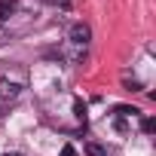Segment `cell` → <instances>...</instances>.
Wrapping results in <instances>:
<instances>
[{
	"mask_svg": "<svg viewBox=\"0 0 156 156\" xmlns=\"http://www.w3.org/2000/svg\"><path fill=\"white\" fill-rule=\"evenodd\" d=\"M67 40L73 43V46H89V40H92V28L86 25V22H73L70 25V31H67Z\"/></svg>",
	"mask_w": 156,
	"mask_h": 156,
	"instance_id": "1",
	"label": "cell"
},
{
	"mask_svg": "<svg viewBox=\"0 0 156 156\" xmlns=\"http://www.w3.org/2000/svg\"><path fill=\"white\" fill-rule=\"evenodd\" d=\"M22 89H25L22 80H9V76H3V80H0V101H16L22 95Z\"/></svg>",
	"mask_w": 156,
	"mask_h": 156,
	"instance_id": "2",
	"label": "cell"
},
{
	"mask_svg": "<svg viewBox=\"0 0 156 156\" xmlns=\"http://www.w3.org/2000/svg\"><path fill=\"white\" fill-rule=\"evenodd\" d=\"M16 6H19V0H0V22H6L16 12Z\"/></svg>",
	"mask_w": 156,
	"mask_h": 156,
	"instance_id": "3",
	"label": "cell"
},
{
	"mask_svg": "<svg viewBox=\"0 0 156 156\" xmlns=\"http://www.w3.org/2000/svg\"><path fill=\"white\" fill-rule=\"evenodd\" d=\"M86 156H107V150H104L101 144H95V141H89V144H86Z\"/></svg>",
	"mask_w": 156,
	"mask_h": 156,
	"instance_id": "4",
	"label": "cell"
},
{
	"mask_svg": "<svg viewBox=\"0 0 156 156\" xmlns=\"http://www.w3.org/2000/svg\"><path fill=\"white\" fill-rule=\"evenodd\" d=\"M141 129H144L147 135H153V129H156V122H153V119H144V122H141Z\"/></svg>",
	"mask_w": 156,
	"mask_h": 156,
	"instance_id": "5",
	"label": "cell"
},
{
	"mask_svg": "<svg viewBox=\"0 0 156 156\" xmlns=\"http://www.w3.org/2000/svg\"><path fill=\"white\" fill-rule=\"evenodd\" d=\"M46 3H49V6H61V9H67L70 0H46Z\"/></svg>",
	"mask_w": 156,
	"mask_h": 156,
	"instance_id": "6",
	"label": "cell"
},
{
	"mask_svg": "<svg viewBox=\"0 0 156 156\" xmlns=\"http://www.w3.org/2000/svg\"><path fill=\"white\" fill-rule=\"evenodd\" d=\"M58 156H76V150H73V147H70V144H64V147H61V153H58Z\"/></svg>",
	"mask_w": 156,
	"mask_h": 156,
	"instance_id": "7",
	"label": "cell"
},
{
	"mask_svg": "<svg viewBox=\"0 0 156 156\" xmlns=\"http://www.w3.org/2000/svg\"><path fill=\"white\" fill-rule=\"evenodd\" d=\"M3 156H22V153H19V150H6Z\"/></svg>",
	"mask_w": 156,
	"mask_h": 156,
	"instance_id": "8",
	"label": "cell"
}]
</instances>
